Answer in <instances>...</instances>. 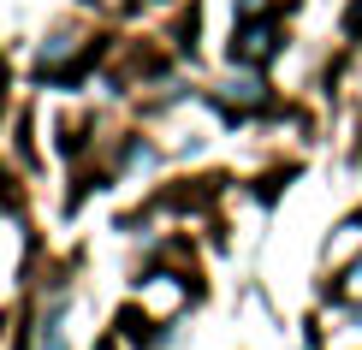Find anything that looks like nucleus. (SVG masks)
I'll return each instance as SVG.
<instances>
[{
    "label": "nucleus",
    "mask_w": 362,
    "mask_h": 350,
    "mask_svg": "<svg viewBox=\"0 0 362 350\" xmlns=\"http://www.w3.org/2000/svg\"><path fill=\"white\" fill-rule=\"evenodd\" d=\"M274 54V24H244L232 42V59H267Z\"/></svg>",
    "instance_id": "obj_1"
},
{
    "label": "nucleus",
    "mask_w": 362,
    "mask_h": 350,
    "mask_svg": "<svg viewBox=\"0 0 362 350\" xmlns=\"http://www.w3.org/2000/svg\"><path fill=\"white\" fill-rule=\"evenodd\" d=\"M344 291H351V297H362V262H356L351 273H344Z\"/></svg>",
    "instance_id": "obj_2"
},
{
    "label": "nucleus",
    "mask_w": 362,
    "mask_h": 350,
    "mask_svg": "<svg viewBox=\"0 0 362 350\" xmlns=\"http://www.w3.org/2000/svg\"><path fill=\"white\" fill-rule=\"evenodd\" d=\"M267 6V0H238V12H244V18H250V12H262Z\"/></svg>",
    "instance_id": "obj_3"
},
{
    "label": "nucleus",
    "mask_w": 362,
    "mask_h": 350,
    "mask_svg": "<svg viewBox=\"0 0 362 350\" xmlns=\"http://www.w3.org/2000/svg\"><path fill=\"white\" fill-rule=\"evenodd\" d=\"M344 24H351V30H362V0H356V6H351V18H344Z\"/></svg>",
    "instance_id": "obj_4"
}]
</instances>
